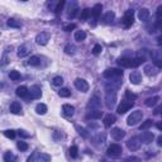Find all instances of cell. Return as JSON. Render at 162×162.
Returning a JSON list of instances; mask_svg holds the SVG:
<instances>
[{
  "label": "cell",
  "mask_w": 162,
  "mask_h": 162,
  "mask_svg": "<svg viewBox=\"0 0 162 162\" xmlns=\"http://www.w3.org/2000/svg\"><path fill=\"white\" fill-rule=\"evenodd\" d=\"M145 58L143 57H134V58H128V57H121L118 58L117 63L122 67H127V69H130V67H138L139 65L143 63Z\"/></svg>",
  "instance_id": "cell-1"
},
{
  "label": "cell",
  "mask_w": 162,
  "mask_h": 162,
  "mask_svg": "<svg viewBox=\"0 0 162 162\" xmlns=\"http://www.w3.org/2000/svg\"><path fill=\"white\" fill-rule=\"evenodd\" d=\"M117 103V93L115 87H109L106 86V93H105V106L108 109H113Z\"/></svg>",
  "instance_id": "cell-2"
},
{
  "label": "cell",
  "mask_w": 162,
  "mask_h": 162,
  "mask_svg": "<svg viewBox=\"0 0 162 162\" xmlns=\"http://www.w3.org/2000/svg\"><path fill=\"white\" fill-rule=\"evenodd\" d=\"M103 76L108 80H115L119 82V80L123 79V71L121 69H108L103 72Z\"/></svg>",
  "instance_id": "cell-3"
},
{
  "label": "cell",
  "mask_w": 162,
  "mask_h": 162,
  "mask_svg": "<svg viewBox=\"0 0 162 162\" xmlns=\"http://www.w3.org/2000/svg\"><path fill=\"white\" fill-rule=\"evenodd\" d=\"M142 118H143V112L142 110H134V112H132V114L128 117L127 124L129 125V127H134V125H137L142 121Z\"/></svg>",
  "instance_id": "cell-4"
},
{
  "label": "cell",
  "mask_w": 162,
  "mask_h": 162,
  "mask_svg": "<svg viewBox=\"0 0 162 162\" xmlns=\"http://www.w3.org/2000/svg\"><path fill=\"white\" fill-rule=\"evenodd\" d=\"M122 152H123L122 147L119 145H117V143H113V145H110L109 147H108V149H106V154L109 156V157H112V158L119 157V156L122 154Z\"/></svg>",
  "instance_id": "cell-5"
},
{
  "label": "cell",
  "mask_w": 162,
  "mask_h": 162,
  "mask_svg": "<svg viewBox=\"0 0 162 162\" xmlns=\"http://www.w3.org/2000/svg\"><path fill=\"white\" fill-rule=\"evenodd\" d=\"M141 143H142V141H141L139 137H132L127 142V147H128L129 151L134 152V151H138V149H139Z\"/></svg>",
  "instance_id": "cell-6"
},
{
  "label": "cell",
  "mask_w": 162,
  "mask_h": 162,
  "mask_svg": "<svg viewBox=\"0 0 162 162\" xmlns=\"http://www.w3.org/2000/svg\"><path fill=\"white\" fill-rule=\"evenodd\" d=\"M51 38V33L50 32H41L35 35V43L39 46H46L48 43V41Z\"/></svg>",
  "instance_id": "cell-7"
},
{
  "label": "cell",
  "mask_w": 162,
  "mask_h": 162,
  "mask_svg": "<svg viewBox=\"0 0 162 162\" xmlns=\"http://www.w3.org/2000/svg\"><path fill=\"white\" fill-rule=\"evenodd\" d=\"M134 23V10H127L124 13V17H123V24L125 28H129L132 24Z\"/></svg>",
  "instance_id": "cell-8"
},
{
  "label": "cell",
  "mask_w": 162,
  "mask_h": 162,
  "mask_svg": "<svg viewBox=\"0 0 162 162\" xmlns=\"http://www.w3.org/2000/svg\"><path fill=\"white\" fill-rule=\"evenodd\" d=\"M151 58L156 67L162 69V52L161 51H157V50L151 51Z\"/></svg>",
  "instance_id": "cell-9"
},
{
  "label": "cell",
  "mask_w": 162,
  "mask_h": 162,
  "mask_svg": "<svg viewBox=\"0 0 162 162\" xmlns=\"http://www.w3.org/2000/svg\"><path fill=\"white\" fill-rule=\"evenodd\" d=\"M100 106H101V100L98 95H94V96L90 98L89 103H87V109L89 110H99Z\"/></svg>",
  "instance_id": "cell-10"
},
{
  "label": "cell",
  "mask_w": 162,
  "mask_h": 162,
  "mask_svg": "<svg viewBox=\"0 0 162 162\" xmlns=\"http://www.w3.org/2000/svg\"><path fill=\"white\" fill-rule=\"evenodd\" d=\"M74 85L75 87L79 90V91L81 93H86L87 90H89V84L86 80H84V79H80V77H77V79L74 81Z\"/></svg>",
  "instance_id": "cell-11"
},
{
  "label": "cell",
  "mask_w": 162,
  "mask_h": 162,
  "mask_svg": "<svg viewBox=\"0 0 162 162\" xmlns=\"http://www.w3.org/2000/svg\"><path fill=\"white\" fill-rule=\"evenodd\" d=\"M133 105H134L133 101H128V100L122 101V104L118 106L117 112H118V114H124V113H127L128 110H130L132 108H133Z\"/></svg>",
  "instance_id": "cell-12"
},
{
  "label": "cell",
  "mask_w": 162,
  "mask_h": 162,
  "mask_svg": "<svg viewBox=\"0 0 162 162\" xmlns=\"http://www.w3.org/2000/svg\"><path fill=\"white\" fill-rule=\"evenodd\" d=\"M110 134L115 141H122L123 138L125 137V130H123L122 128H113L112 132H110Z\"/></svg>",
  "instance_id": "cell-13"
},
{
  "label": "cell",
  "mask_w": 162,
  "mask_h": 162,
  "mask_svg": "<svg viewBox=\"0 0 162 162\" xmlns=\"http://www.w3.org/2000/svg\"><path fill=\"white\" fill-rule=\"evenodd\" d=\"M29 52H31V46H29L28 43H24V44H22L19 48H18V57L19 58H23V57H26L29 55Z\"/></svg>",
  "instance_id": "cell-14"
},
{
  "label": "cell",
  "mask_w": 162,
  "mask_h": 162,
  "mask_svg": "<svg viewBox=\"0 0 162 162\" xmlns=\"http://www.w3.org/2000/svg\"><path fill=\"white\" fill-rule=\"evenodd\" d=\"M143 71H145V74L149 77H152V76H156L158 74V69L154 65H146L145 66V69H143Z\"/></svg>",
  "instance_id": "cell-15"
},
{
  "label": "cell",
  "mask_w": 162,
  "mask_h": 162,
  "mask_svg": "<svg viewBox=\"0 0 162 162\" xmlns=\"http://www.w3.org/2000/svg\"><path fill=\"white\" fill-rule=\"evenodd\" d=\"M29 95H31V99H39L42 96V90L41 86L38 85H33L29 90Z\"/></svg>",
  "instance_id": "cell-16"
},
{
  "label": "cell",
  "mask_w": 162,
  "mask_h": 162,
  "mask_svg": "<svg viewBox=\"0 0 162 162\" xmlns=\"http://www.w3.org/2000/svg\"><path fill=\"white\" fill-rule=\"evenodd\" d=\"M77 10H79V5L76 2H71L67 9V17L69 18H75V15L77 14Z\"/></svg>",
  "instance_id": "cell-17"
},
{
  "label": "cell",
  "mask_w": 162,
  "mask_h": 162,
  "mask_svg": "<svg viewBox=\"0 0 162 162\" xmlns=\"http://www.w3.org/2000/svg\"><path fill=\"white\" fill-rule=\"evenodd\" d=\"M129 80L132 84H134V85H138V84H141L142 81V75L139 71H132L130 75H129Z\"/></svg>",
  "instance_id": "cell-18"
},
{
  "label": "cell",
  "mask_w": 162,
  "mask_h": 162,
  "mask_svg": "<svg viewBox=\"0 0 162 162\" xmlns=\"http://www.w3.org/2000/svg\"><path fill=\"white\" fill-rule=\"evenodd\" d=\"M141 141L143 143H146V145H148V143H151L153 141V138H154V134L152 133V132H145V133H142L141 134Z\"/></svg>",
  "instance_id": "cell-19"
},
{
  "label": "cell",
  "mask_w": 162,
  "mask_h": 162,
  "mask_svg": "<svg viewBox=\"0 0 162 162\" xmlns=\"http://www.w3.org/2000/svg\"><path fill=\"white\" fill-rule=\"evenodd\" d=\"M104 125L106 128H109V127H112V124H114L117 122V117L114 115V114H108V115H105L104 117Z\"/></svg>",
  "instance_id": "cell-20"
},
{
  "label": "cell",
  "mask_w": 162,
  "mask_h": 162,
  "mask_svg": "<svg viewBox=\"0 0 162 162\" xmlns=\"http://www.w3.org/2000/svg\"><path fill=\"white\" fill-rule=\"evenodd\" d=\"M15 94H17L19 98H28V95H29V89H28L27 86H19V87H17Z\"/></svg>",
  "instance_id": "cell-21"
},
{
  "label": "cell",
  "mask_w": 162,
  "mask_h": 162,
  "mask_svg": "<svg viewBox=\"0 0 162 162\" xmlns=\"http://www.w3.org/2000/svg\"><path fill=\"white\" fill-rule=\"evenodd\" d=\"M62 112L66 117H72L75 114V108L70 104H63L62 105Z\"/></svg>",
  "instance_id": "cell-22"
},
{
  "label": "cell",
  "mask_w": 162,
  "mask_h": 162,
  "mask_svg": "<svg viewBox=\"0 0 162 162\" xmlns=\"http://www.w3.org/2000/svg\"><path fill=\"white\" fill-rule=\"evenodd\" d=\"M105 133H99L98 136H95L93 137V142H94V145L95 146H103L104 145V142H105Z\"/></svg>",
  "instance_id": "cell-23"
},
{
  "label": "cell",
  "mask_w": 162,
  "mask_h": 162,
  "mask_svg": "<svg viewBox=\"0 0 162 162\" xmlns=\"http://www.w3.org/2000/svg\"><path fill=\"white\" fill-rule=\"evenodd\" d=\"M101 10H103V5L101 4H95L94 8L91 9V17L94 18V19H98V18L100 17V14H101Z\"/></svg>",
  "instance_id": "cell-24"
},
{
  "label": "cell",
  "mask_w": 162,
  "mask_h": 162,
  "mask_svg": "<svg viewBox=\"0 0 162 162\" xmlns=\"http://www.w3.org/2000/svg\"><path fill=\"white\" fill-rule=\"evenodd\" d=\"M10 113H13V114H22V105L20 103H18V101H13V103L10 104Z\"/></svg>",
  "instance_id": "cell-25"
},
{
  "label": "cell",
  "mask_w": 162,
  "mask_h": 162,
  "mask_svg": "<svg viewBox=\"0 0 162 162\" xmlns=\"http://www.w3.org/2000/svg\"><path fill=\"white\" fill-rule=\"evenodd\" d=\"M138 18H139V20H142V22L148 20V18H149V10L147 8H142L139 11H138Z\"/></svg>",
  "instance_id": "cell-26"
},
{
  "label": "cell",
  "mask_w": 162,
  "mask_h": 162,
  "mask_svg": "<svg viewBox=\"0 0 162 162\" xmlns=\"http://www.w3.org/2000/svg\"><path fill=\"white\" fill-rule=\"evenodd\" d=\"M101 117H103V112L99 109V110H91V112H89L87 115H86V119H100Z\"/></svg>",
  "instance_id": "cell-27"
},
{
  "label": "cell",
  "mask_w": 162,
  "mask_h": 162,
  "mask_svg": "<svg viewBox=\"0 0 162 162\" xmlns=\"http://www.w3.org/2000/svg\"><path fill=\"white\" fill-rule=\"evenodd\" d=\"M7 26L10 27V28H17V29H19V28H22V23H20L19 20L14 19V18H10V19H8V22H7Z\"/></svg>",
  "instance_id": "cell-28"
},
{
  "label": "cell",
  "mask_w": 162,
  "mask_h": 162,
  "mask_svg": "<svg viewBox=\"0 0 162 162\" xmlns=\"http://www.w3.org/2000/svg\"><path fill=\"white\" fill-rule=\"evenodd\" d=\"M114 18H115V14H114L113 11H108V13H105L103 17V22L105 24H109V23H112L114 20Z\"/></svg>",
  "instance_id": "cell-29"
},
{
  "label": "cell",
  "mask_w": 162,
  "mask_h": 162,
  "mask_svg": "<svg viewBox=\"0 0 162 162\" xmlns=\"http://www.w3.org/2000/svg\"><path fill=\"white\" fill-rule=\"evenodd\" d=\"M28 65L33 66V67H38V66L41 65V57L39 56H32L31 58H29Z\"/></svg>",
  "instance_id": "cell-30"
},
{
  "label": "cell",
  "mask_w": 162,
  "mask_h": 162,
  "mask_svg": "<svg viewBox=\"0 0 162 162\" xmlns=\"http://www.w3.org/2000/svg\"><path fill=\"white\" fill-rule=\"evenodd\" d=\"M158 100H160V98H158V96L148 98V99L145 101V105H146V106H148V108H152V106H154L156 104L158 103Z\"/></svg>",
  "instance_id": "cell-31"
},
{
  "label": "cell",
  "mask_w": 162,
  "mask_h": 162,
  "mask_svg": "<svg viewBox=\"0 0 162 162\" xmlns=\"http://www.w3.org/2000/svg\"><path fill=\"white\" fill-rule=\"evenodd\" d=\"M3 158H4V162H15L17 156L13 152H5Z\"/></svg>",
  "instance_id": "cell-32"
},
{
  "label": "cell",
  "mask_w": 162,
  "mask_h": 162,
  "mask_svg": "<svg viewBox=\"0 0 162 162\" xmlns=\"http://www.w3.org/2000/svg\"><path fill=\"white\" fill-rule=\"evenodd\" d=\"M35 112H37V114H39V115H44V114L47 113V105L46 104H38L37 106H35Z\"/></svg>",
  "instance_id": "cell-33"
},
{
  "label": "cell",
  "mask_w": 162,
  "mask_h": 162,
  "mask_svg": "<svg viewBox=\"0 0 162 162\" xmlns=\"http://www.w3.org/2000/svg\"><path fill=\"white\" fill-rule=\"evenodd\" d=\"M37 161L38 162H51V156L47 153H39Z\"/></svg>",
  "instance_id": "cell-34"
},
{
  "label": "cell",
  "mask_w": 162,
  "mask_h": 162,
  "mask_svg": "<svg viewBox=\"0 0 162 162\" xmlns=\"http://www.w3.org/2000/svg\"><path fill=\"white\" fill-rule=\"evenodd\" d=\"M63 51L67 53V55H75L76 51H77V48H76L74 44H67V46L65 47V50H63Z\"/></svg>",
  "instance_id": "cell-35"
},
{
  "label": "cell",
  "mask_w": 162,
  "mask_h": 162,
  "mask_svg": "<svg viewBox=\"0 0 162 162\" xmlns=\"http://www.w3.org/2000/svg\"><path fill=\"white\" fill-rule=\"evenodd\" d=\"M86 38V33L84 32V31H77V32H75V39L77 41V42H81V41H84Z\"/></svg>",
  "instance_id": "cell-36"
},
{
  "label": "cell",
  "mask_w": 162,
  "mask_h": 162,
  "mask_svg": "<svg viewBox=\"0 0 162 162\" xmlns=\"http://www.w3.org/2000/svg\"><path fill=\"white\" fill-rule=\"evenodd\" d=\"M69 152H70V156L72 158H76L77 156H79V148H77V146H71L69 148Z\"/></svg>",
  "instance_id": "cell-37"
},
{
  "label": "cell",
  "mask_w": 162,
  "mask_h": 162,
  "mask_svg": "<svg viewBox=\"0 0 162 162\" xmlns=\"http://www.w3.org/2000/svg\"><path fill=\"white\" fill-rule=\"evenodd\" d=\"M58 95L61 98H69L71 95V91L69 89H66V87H61V89H60V91H58Z\"/></svg>",
  "instance_id": "cell-38"
},
{
  "label": "cell",
  "mask_w": 162,
  "mask_h": 162,
  "mask_svg": "<svg viewBox=\"0 0 162 162\" xmlns=\"http://www.w3.org/2000/svg\"><path fill=\"white\" fill-rule=\"evenodd\" d=\"M9 77H10V80L18 81V80H20V74L18 72V71L13 70V71H10V72H9Z\"/></svg>",
  "instance_id": "cell-39"
},
{
  "label": "cell",
  "mask_w": 162,
  "mask_h": 162,
  "mask_svg": "<svg viewBox=\"0 0 162 162\" xmlns=\"http://www.w3.org/2000/svg\"><path fill=\"white\" fill-rule=\"evenodd\" d=\"M152 125H153V121H152V119H147L145 123L141 124L139 128H141V130H146V129H148L149 127H152Z\"/></svg>",
  "instance_id": "cell-40"
},
{
  "label": "cell",
  "mask_w": 162,
  "mask_h": 162,
  "mask_svg": "<svg viewBox=\"0 0 162 162\" xmlns=\"http://www.w3.org/2000/svg\"><path fill=\"white\" fill-rule=\"evenodd\" d=\"M65 4H66L65 0H61V2H58L57 5L55 7V10H53V11H55L56 14H60V13H61V10H62V8L65 7Z\"/></svg>",
  "instance_id": "cell-41"
},
{
  "label": "cell",
  "mask_w": 162,
  "mask_h": 162,
  "mask_svg": "<svg viewBox=\"0 0 162 162\" xmlns=\"http://www.w3.org/2000/svg\"><path fill=\"white\" fill-rule=\"evenodd\" d=\"M52 84L55 86H62V84H63V79L61 76H55L53 77V80H52Z\"/></svg>",
  "instance_id": "cell-42"
},
{
  "label": "cell",
  "mask_w": 162,
  "mask_h": 162,
  "mask_svg": "<svg viewBox=\"0 0 162 162\" xmlns=\"http://www.w3.org/2000/svg\"><path fill=\"white\" fill-rule=\"evenodd\" d=\"M17 147H18V149H20V151L22 152H24V151H27V149H28V143L27 142H22V141H19V142H18L17 143Z\"/></svg>",
  "instance_id": "cell-43"
},
{
  "label": "cell",
  "mask_w": 162,
  "mask_h": 162,
  "mask_svg": "<svg viewBox=\"0 0 162 162\" xmlns=\"http://www.w3.org/2000/svg\"><path fill=\"white\" fill-rule=\"evenodd\" d=\"M76 130L79 132V134H80V136H82L84 138H87V137H89V133H87V130H86L85 128L80 127V125H76Z\"/></svg>",
  "instance_id": "cell-44"
},
{
  "label": "cell",
  "mask_w": 162,
  "mask_h": 162,
  "mask_svg": "<svg viewBox=\"0 0 162 162\" xmlns=\"http://www.w3.org/2000/svg\"><path fill=\"white\" fill-rule=\"evenodd\" d=\"M90 15H91V10L86 8V9H84V10L81 11V15H80V18H81L82 20H86Z\"/></svg>",
  "instance_id": "cell-45"
},
{
  "label": "cell",
  "mask_w": 162,
  "mask_h": 162,
  "mask_svg": "<svg viewBox=\"0 0 162 162\" xmlns=\"http://www.w3.org/2000/svg\"><path fill=\"white\" fill-rule=\"evenodd\" d=\"M4 136L7 137V138H10V139H14L17 133H15V130H13V129H8V130L4 132Z\"/></svg>",
  "instance_id": "cell-46"
},
{
  "label": "cell",
  "mask_w": 162,
  "mask_h": 162,
  "mask_svg": "<svg viewBox=\"0 0 162 162\" xmlns=\"http://www.w3.org/2000/svg\"><path fill=\"white\" fill-rule=\"evenodd\" d=\"M125 99H127L128 101H133V100L137 99V95L133 94L132 91H129V90H127V91H125Z\"/></svg>",
  "instance_id": "cell-47"
},
{
  "label": "cell",
  "mask_w": 162,
  "mask_h": 162,
  "mask_svg": "<svg viewBox=\"0 0 162 162\" xmlns=\"http://www.w3.org/2000/svg\"><path fill=\"white\" fill-rule=\"evenodd\" d=\"M124 162H142L139 157H137V156H129L124 160Z\"/></svg>",
  "instance_id": "cell-48"
},
{
  "label": "cell",
  "mask_w": 162,
  "mask_h": 162,
  "mask_svg": "<svg viewBox=\"0 0 162 162\" xmlns=\"http://www.w3.org/2000/svg\"><path fill=\"white\" fill-rule=\"evenodd\" d=\"M75 28H76V24H74V23H70V24L63 27V31L65 32H71V31H74Z\"/></svg>",
  "instance_id": "cell-49"
},
{
  "label": "cell",
  "mask_w": 162,
  "mask_h": 162,
  "mask_svg": "<svg viewBox=\"0 0 162 162\" xmlns=\"http://www.w3.org/2000/svg\"><path fill=\"white\" fill-rule=\"evenodd\" d=\"M101 51H103V48H101L100 44H95L94 46V48H93V53H94V55H99Z\"/></svg>",
  "instance_id": "cell-50"
},
{
  "label": "cell",
  "mask_w": 162,
  "mask_h": 162,
  "mask_svg": "<svg viewBox=\"0 0 162 162\" xmlns=\"http://www.w3.org/2000/svg\"><path fill=\"white\" fill-rule=\"evenodd\" d=\"M18 134H19L22 138H29V137H31V134L27 133V132H26V130H23V129H19V130H18Z\"/></svg>",
  "instance_id": "cell-51"
},
{
  "label": "cell",
  "mask_w": 162,
  "mask_h": 162,
  "mask_svg": "<svg viewBox=\"0 0 162 162\" xmlns=\"http://www.w3.org/2000/svg\"><path fill=\"white\" fill-rule=\"evenodd\" d=\"M35 158H38V151H35V152H33V154L31 156V157H28L27 162H34V160H35Z\"/></svg>",
  "instance_id": "cell-52"
},
{
  "label": "cell",
  "mask_w": 162,
  "mask_h": 162,
  "mask_svg": "<svg viewBox=\"0 0 162 162\" xmlns=\"http://www.w3.org/2000/svg\"><path fill=\"white\" fill-rule=\"evenodd\" d=\"M156 17H157L158 19H162V5H160L157 10H156Z\"/></svg>",
  "instance_id": "cell-53"
},
{
  "label": "cell",
  "mask_w": 162,
  "mask_h": 162,
  "mask_svg": "<svg viewBox=\"0 0 162 162\" xmlns=\"http://www.w3.org/2000/svg\"><path fill=\"white\" fill-rule=\"evenodd\" d=\"M157 145H158V146H162V136H160V137L157 138Z\"/></svg>",
  "instance_id": "cell-54"
},
{
  "label": "cell",
  "mask_w": 162,
  "mask_h": 162,
  "mask_svg": "<svg viewBox=\"0 0 162 162\" xmlns=\"http://www.w3.org/2000/svg\"><path fill=\"white\" fill-rule=\"evenodd\" d=\"M162 113V106H160V108H157V109L154 110V114H161Z\"/></svg>",
  "instance_id": "cell-55"
},
{
  "label": "cell",
  "mask_w": 162,
  "mask_h": 162,
  "mask_svg": "<svg viewBox=\"0 0 162 162\" xmlns=\"http://www.w3.org/2000/svg\"><path fill=\"white\" fill-rule=\"evenodd\" d=\"M156 127H157L160 130H162V122H158L157 124H156Z\"/></svg>",
  "instance_id": "cell-56"
},
{
  "label": "cell",
  "mask_w": 162,
  "mask_h": 162,
  "mask_svg": "<svg viewBox=\"0 0 162 162\" xmlns=\"http://www.w3.org/2000/svg\"><path fill=\"white\" fill-rule=\"evenodd\" d=\"M161 37H162V35H161Z\"/></svg>",
  "instance_id": "cell-57"
}]
</instances>
